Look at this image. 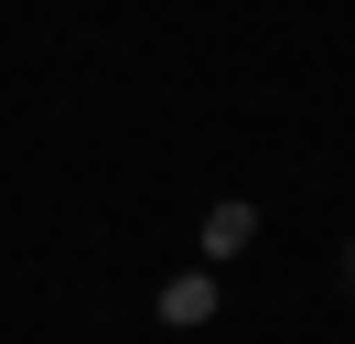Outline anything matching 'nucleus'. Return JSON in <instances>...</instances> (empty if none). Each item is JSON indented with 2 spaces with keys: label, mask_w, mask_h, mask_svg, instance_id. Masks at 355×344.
Returning <instances> with one entry per match:
<instances>
[{
  "label": "nucleus",
  "mask_w": 355,
  "mask_h": 344,
  "mask_svg": "<svg viewBox=\"0 0 355 344\" xmlns=\"http://www.w3.org/2000/svg\"><path fill=\"white\" fill-rule=\"evenodd\" d=\"M248 237H259V205H216V215H205V269H216V258H237Z\"/></svg>",
  "instance_id": "obj_2"
},
{
  "label": "nucleus",
  "mask_w": 355,
  "mask_h": 344,
  "mask_svg": "<svg viewBox=\"0 0 355 344\" xmlns=\"http://www.w3.org/2000/svg\"><path fill=\"white\" fill-rule=\"evenodd\" d=\"M334 280H345V301H355V237H345V258H334Z\"/></svg>",
  "instance_id": "obj_3"
},
{
  "label": "nucleus",
  "mask_w": 355,
  "mask_h": 344,
  "mask_svg": "<svg viewBox=\"0 0 355 344\" xmlns=\"http://www.w3.org/2000/svg\"><path fill=\"white\" fill-rule=\"evenodd\" d=\"M151 312L173 322V334H194V322H216V312H226V280H216V269L194 258V269H173V280L151 291Z\"/></svg>",
  "instance_id": "obj_1"
}]
</instances>
